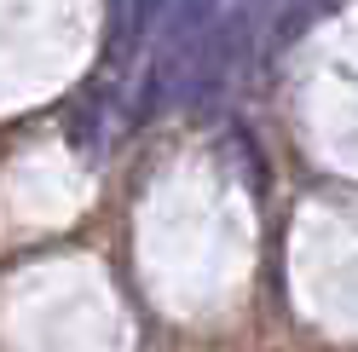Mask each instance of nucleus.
Listing matches in <instances>:
<instances>
[{"label":"nucleus","mask_w":358,"mask_h":352,"mask_svg":"<svg viewBox=\"0 0 358 352\" xmlns=\"http://www.w3.org/2000/svg\"><path fill=\"white\" fill-rule=\"evenodd\" d=\"M173 6V0H116V17H110V41L127 52V47H139V41L156 29V17H162Z\"/></svg>","instance_id":"1"}]
</instances>
